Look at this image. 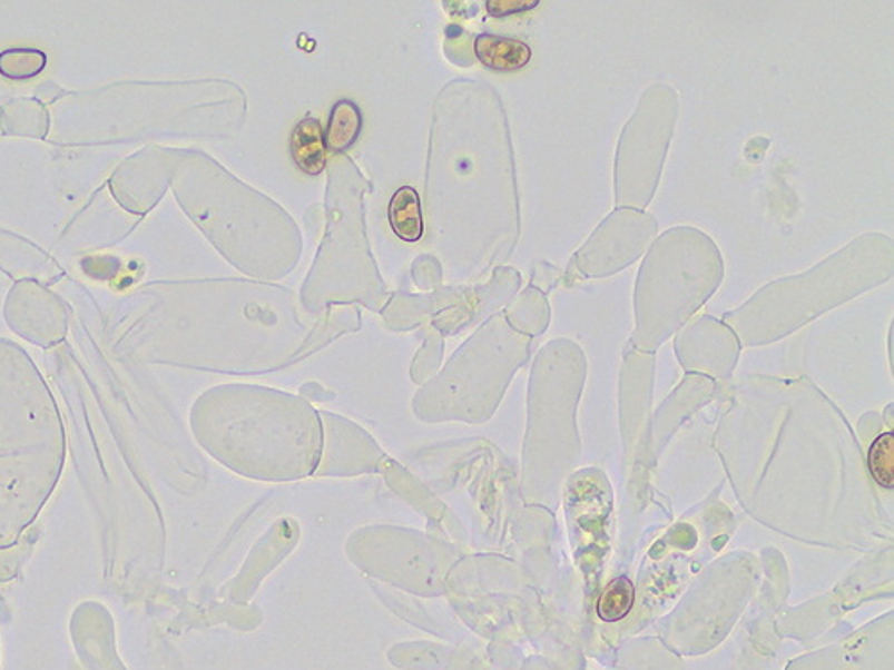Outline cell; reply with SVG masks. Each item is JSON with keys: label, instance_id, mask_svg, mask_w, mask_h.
Here are the masks:
<instances>
[{"label": "cell", "instance_id": "1", "mask_svg": "<svg viewBox=\"0 0 894 670\" xmlns=\"http://www.w3.org/2000/svg\"><path fill=\"white\" fill-rule=\"evenodd\" d=\"M63 422L28 354L0 341V549L19 544L63 472Z\"/></svg>", "mask_w": 894, "mask_h": 670}, {"label": "cell", "instance_id": "2", "mask_svg": "<svg viewBox=\"0 0 894 670\" xmlns=\"http://www.w3.org/2000/svg\"><path fill=\"white\" fill-rule=\"evenodd\" d=\"M893 277V240L881 233L858 236L799 276L769 283L728 313L749 341L786 335L826 309L884 285Z\"/></svg>", "mask_w": 894, "mask_h": 670}, {"label": "cell", "instance_id": "3", "mask_svg": "<svg viewBox=\"0 0 894 670\" xmlns=\"http://www.w3.org/2000/svg\"><path fill=\"white\" fill-rule=\"evenodd\" d=\"M725 276L718 245L696 227L678 226L659 236L640 265L636 283L637 338L655 345L677 329Z\"/></svg>", "mask_w": 894, "mask_h": 670}, {"label": "cell", "instance_id": "4", "mask_svg": "<svg viewBox=\"0 0 894 670\" xmlns=\"http://www.w3.org/2000/svg\"><path fill=\"white\" fill-rule=\"evenodd\" d=\"M677 117L678 93L669 85L657 82L640 97L616 152L613 194L618 208L645 209L654 199Z\"/></svg>", "mask_w": 894, "mask_h": 670}, {"label": "cell", "instance_id": "5", "mask_svg": "<svg viewBox=\"0 0 894 670\" xmlns=\"http://www.w3.org/2000/svg\"><path fill=\"white\" fill-rule=\"evenodd\" d=\"M657 231L659 223L645 209L618 208L581 245L571 270L586 279L621 273L642 256Z\"/></svg>", "mask_w": 894, "mask_h": 670}, {"label": "cell", "instance_id": "6", "mask_svg": "<svg viewBox=\"0 0 894 670\" xmlns=\"http://www.w3.org/2000/svg\"><path fill=\"white\" fill-rule=\"evenodd\" d=\"M474 55L494 72L510 73L524 69L531 59L530 47L521 40L480 35L474 41Z\"/></svg>", "mask_w": 894, "mask_h": 670}, {"label": "cell", "instance_id": "7", "mask_svg": "<svg viewBox=\"0 0 894 670\" xmlns=\"http://www.w3.org/2000/svg\"><path fill=\"white\" fill-rule=\"evenodd\" d=\"M291 152L295 165L308 174L318 176L326 168V141L324 131L317 118L308 117L301 120L292 132Z\"/></svg>", "mask_w": 894, "mask_h": 670}, {"label": "cell", "instance_id": "8", "mask_svg": "<svg viewBox=\"0 0 894 670\" xmlns=\"http://www.w3.org/2000/svg\"><path fill=\"white\" fill-rule=\"evenodd\" d=\"M389 220L392 231L400 236L401 240L409 244L421 240L424 231L423 211L419 194L412 186H403L392 195Z\"/></svg>", "mask_w": 894, "mask_h": 670}, {"label": "cell", "instance_id": "9", "mask_svg": "<svg viewBox=\"0 0 894 670\" xmlns=\"http://www.w3.org/2000/svg\"><path fill=\"white\" fill-rule=\"evenodd\" d=\"M362 127H364V118H362L358 105L351 99L338 100L333 106L330 122L324 131L327 149L333 152H344V150L351 149L354 141L358 140L362 135Z\"/></svg>", "mask_w": 894, "mask_h": 670}, {"label": "cell", "instance_id": "10", "mask_svg": "<svg viewBox=\"0 0 894 670\" xmlns=\"http://www.w3.org/2000/svg\"><path fill=\"white\" fill-rule=\"evenodd\" d=\"M47 55L38 49H10L0 55V73L13 81L37 78L46 69Z\"/></svg>", "mask_w": 894, "mask_h": 670}, {"label": "cell", "instance_id": "11", "mask_svg": "<svg viewBox=\"0 0 894 670\" xmlns=\"http://www.w3.org/2000/svg\"><path fill=\"white\" fill-rule=\"evenodd\" d=\"M636 590L628 578H618L605 589L598 601V615L605 622H618L633 608Z\"/></svg>", "mask_w": 894, "mask_h": 670}, {"label": "cell", "instance_id": "12", "mask_svg": "<svg viewBox=\"0 0 894 670\" xmlns=\"http://www.w3.org/2000/svg\"><path fill=\"white\" fill-rule=\"evenodd\" d=\"M870 471L878 485L893 489L894 485V439L893 433H884L875 440L870 451Z\"/></svg>", "mask_w": 894, "mask_h": 670}, {"label": "cell", "instance_id": "13", "mask_svg": "<svg viewBox=\"0 0 894 670\" xmlns=\"http://www.w3.org/2000/svg\"><path fill=\"white\" fill-rule=\"evenodd\" d=\"M539 6V0H489L487 10L495 19L510 17V14L524 13Z\"/></svg>", "mask_w": 894, "mask_h": 670}]
</instances>
